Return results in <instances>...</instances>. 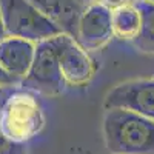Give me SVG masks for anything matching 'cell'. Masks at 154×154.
Here are the masks:
<instances>
[{
  "instance_id": "6da1fadb",
  "label": "cell",
  "mask_w": 154,
  "mask_h": 154,
  "mask_svg": "<svg viewBox=\"0 0 154 154\" xmlns=\"http://www.w3.org/2000/svg\"><path fill=\"white\" fill-rule=\"evenodd\" d=\"M105 143L111 154H154V122L125 109H106Z\"/></svg>"
},
{
  "instance_id": "7a4b0ae2",
  "label": "cell",
  "mask_w": 154,
  "mask_h": 154,
  "mask_svg": "<svg viewBox=\"0 0 154 154\" xmlns=\"http://www.w3.org/2000/svg\"><path fill=\"white\" fill-rule=\"evenodd\" d=\"M45 126V116L37 97L26 91H12L0 103V131L16 145H26Z\"/></svg>"
},
{
  "instance_id": "3957f363",
  "label": "cell",
  "mask_w": 154,
  "mask_h": 154,
  "mask_svg": "<svg viewBox=\"0 0 154 154\" xmlns=\"http://www.w3.org/2000/svg\"><path fill=\"white\" fill-rule=\"evenodd\" d=\"M0 11L8 37L38 43L62 34L29 0H0Z\"/></svg>"
},
{
  "instance_id": "277c9868",
  "label": "cell",
  "mask_w": 154,
  "mask_h": 154,
  "mask_svg": "<svg viewBox=\"0 0 154 154\" xmlns=\"http://www.w3.org/2000/svg\"><path fill=\"white\" fill-rule=\"evenodd\" d=\"M22 83L25 88L45 96H59L65 91L66 82L59 65L56 37L35 43L31 68Z\"/></svg>"
},
{
  "instance_id": "5b68a950",
  "label": "cell",
  "mask_w": 154,
  "mask_h": 154,
  "mask_svg": "<svg viewBox=\"0 0 154 154\" xmlns=\"http://www.w3.org/2000/svg\"><path fill=\"white\" fill-rule=\"evenodd\" d=\"M105 109H125L154 122V79H134L109 89Z\"/></svg>"
},
{
  "instance_id": "8992f818",
  "label": "cell",
  "mask_w": 154,
  "mask_h": 154,
  "mask_svg": "<svg viewBox=\"0 0 154 154\" xmlns=\"http://www.w3.org/2000/svg\"><path fill=\"white\" fill-rule=\"evenodd\" d=\"M57 59L62 75L69 85H85L94 75V63L86 51L66 34L56 35Z\"/></svg>"
},
{
  "instance_id": "52a82bcc",
  "label": "cell",
  "mask_w": 154,
  "mask_h": 154,
  "mask_svg": "<svg viewBox=\"0 0 154 154\" xmlns=\"http://www.w3.org/2000/svg\"><path fill=\"white\" fill-rule=\"evenodd\" d=\"M112 37L111 11L99 3L86 6L79 19L75 42L85 51H96L103 48Z\"/></svg>"
},
{
  "instance_id": "ba28073f",
  "label": "cell",
  "mask_w": 154,
  "mask_h": 154,
  "mask_svg": "<svg viewBox=\"0 0 154 154\" xmlns=\"http://www.w3.org/2000/svg\"><path fill=\"white\" fill-rule=\"evenodd\" d=\"M34 51L35 43L16 37H6L0 42V66L12 79L22 82L31 68Z\"/></svg>"
},
{
  "instance_id": "9c48e42d",
  "label": "cell",
  "mask_w": 154,
  "mask_h": 154,
  "mask_svg": "<svg viewBox=\"0 0 154 154\" xmlns=\"http://www.w3.org/2000/svg\"><path fill=\"white\" fill-rule=\"evenodd\" d=\"M29 2L54 26H57L62 34L75 38L79 19L85 9L75 0H29Z\"/></svg>"
},
{
  "instance_id": "30bf717a",
  "label": "cell",
  "mask_w": 154,
  "mask_h": 154,
  "mask_svg": "<svg viewBox=\"0 0 154 154\" xmlns=\"http://www.w3.org/2000/svg\"><path fill=\"white\" fill-rule=\"evenodd\" d=\"M112 34L123 40H134L140 29V16L133 3L111 11Z\"/></svg>"
},
{
  "instance_id": "8fae6325",
  "label": "cell",
  "mask_w": 154,
  "mask_h": 154,
  "mask_svg": "<svg viewBox=\"0 0 154 154\" xmlns=\"http://www.w3.org/2000/svg\"><path fill=\"white\" fill-rule=\"evenodd\" d=\"M140 16V29L133 40L134 46L142 53L154 54V5L146 2H131Z\"/></svg>"
},
{
  "instance_id": "7c38bea8",
  "label": "cell",
  "mask_w": 154,
  "mask_h": 154,
  "mask_svg": "<svg viewBox=\"0 0 154 154\" xmlns=\"http://www.w3.org/2000/svg\"><path fill=\"white\" fill-rule=\"evenodd\" d=\"M0 154H26V145H16L0 131Z\"/></svg>"
},
{
  "instance_id": "4fadbf2b",
  "label": "cell",
  "mask_w": 154,
  "mask_h": 154,
  "mask_svg": "<svg viewBox=\"0 0 154 154\" xmlns=\"http://www.w3.org/2000/svg\"><path fill=\"white\" fill-rule=\"evenodd\" d=\"M96 3L102 5L108 11H114V9H119V8L128 5V3H131V2L130 0H96Z\"/></svg>"
},
{
  "instance_id": "5bb4252c",
  "label": "cell",
  "mask_w": 154,
  "mask_h": 154,
  "mask_svg": "<svg viewBox=\"0 0 154 154\" xmlns=\"http://www.w3.org/2000/svg\"><path fill=\"white\" fill-rule=\"evenodd\" d=\"M17 80L16 79H12L11 75H8L5 72V69L0 66V88H5V86H12V85H16Z\"/></svg>"
},
{
  "instance_id": "9a60e30c",
  "label": "cell",
  "mask_w": 154,
  "mask_h": 154,
  "mask_svg": "<svg viewBox=\"0 0 154 154\" xmlns=\"http://www.w3.org/2000/svg\"><path fill=\"white\" fill-rule=\"evenodd\" d=\"M8 35H6V31H5V25H3V17H2V11H0V42L5 40Z\"/></svg>"
},
{
  "instance_id": "2e32d148",
  "label": "cell",
  "mask_w": 154,
  "mask_h": 154,
  "mask_svg": "<svg viewBox=\"0 0 154 154\" xmlns=\"http://www.w3.org/2000/svg\"><path fill=\"white\" fill-rule=\"evenodd\" d=\"M77 3H79L82 8H86V6H89V5H93V3H96V0H75Z\"/></svg>"
},
{
  "instance_id": "e0dca14e",
  "label": "cell",
  "mask_w": 154,
  "mask_h": 154,
  "mask_svg": "<svg viewBox=\"0 0 154 154\" xmlns=\"http://www.w3.org/2000/svg\"><path fill=\"white\" fill-rule=\"evenodd\" d=\"M130 2H146V3L154 5V0H130Z\"/></svg>"
}]
</instances>
